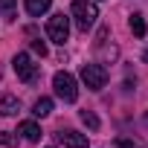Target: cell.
<instances>
[{
  "instance_id": "12",
  "label": "cell",
  "mask_w": 148,
  "mask_h": 148,
  "mask_svg": "<svg viewBox=\"0 0 148 148\" xmlns=\"http://www.w3.org/2000/svg\"><path fill=\"white\" fill-rule=\"evenodd\" d=\"M131 32H134L136 38L145 35V21H142V15H131Z\"/></svg>"
},
{
  "instance_id": "15",
  "label": "cell",
  "mask_w": 148,
  "mask_h": 148,
  "mask_svg": "<svg viewBox=\"0 0 148 148\" xmlns=\"http://www.w3.org/2000/svg\"><path fill=\"white\" fill-rule=\"evenodd\" d=\"M12 142H15V136L9 131H0V145H12Z\"/></svg>"
},
{
  "instance_id": "16",
  "label": "cell",
  "mask_w": 148,
  "mask_h": 148,
  "mask_svg": "<svg viewBox=\"0 0 148 148\" xmlns=\"http://www.w3.org/2000/svg\"><path fill=\"white\" fill-rule=\"evenodd\" d=\"M145 61H148V49H145Z\"/></svg>"
},
{
  "instance_id": "7",
  "label": "cell",
  "mask_w": 148,
  "mask_h": 148,
  "mask_svg": "<svg viewBox=\"0 0 148 148\" xmlns=\"http://www.w3.org/2000/svg\"><path fill=\"white\" fill-rule=\"evenodd\" d=\"M18 134H21L26 142H38V139H41V128H38L35 122H21V125H18Z\"/></svg>"
},
{
  "instance_id": "5",
  "label": "cell",
  "mask_w": 148,
  "mask_h": 148,
  "mask_svg": "<svg viewBox=\"0 0 148 148\" xmlns=\"http://www.w3.org/2000/svg\"><path fill=\"white\" fill-rule=\"evenodd\" d=\"M12 67H15V73H18V79L26 82V84H32V82L38 79V64H35L26 52H18L15 61H12Z\"/></svg>"
},
{
  "instance_id": "9",
  "label": "cell",
  "mask_w": 148,
  "mask_h": 148,
  "mask_svg": "<svg viewBox=\"0 0 148 148\" xmlns=\"http://www.w3.org/2000/svg\"><path fill=\"white\" fill-rule=\"evenodd\" d=\"M18 110H21V102L15 96H3V99H0V113H3V116H15Z\"/></svg>"
},
{
  "instance_id": "13",
  "label": "cell",
  "mask_w": 148,
  "mask_h": 148,
  "mask_svg": "<svg viewBox=\"0 0 148 148\" xmlns=\"http://www.w3.org/2000/svg\"><path fill=\"white\" fill-rule=\"evenodd\" d=\"M82 122H84L90 131H99V116H96L93 110H82Z\"/></svg>"
},
{
  "instance_id": "8",
  "label": "cell",
  "mask_w": 148,
  "mask_h": 148,
  "mask_svg": "<svg viewBox=\"0 0 148 148\" xmlns=\"http://www.w3.org/2000/svg\"><path fill=\"white\" fill-rule=\"evenodd\" d=\"M49 6H52V0H26V12L32 18H41L44 12H49Z\"/></svg>"
},
{
  "instance_id": "4",
  "label": "cell",
  "mask_w": 148,
  "mask_h": 148,
  "mask_svg": "<svg viewBox=\"0 0 148 148\" xmlns=\"http://www.w3.org/2000/svg\"><path fill=\"white\" fill-rule=\"evenodd\" d=\"M82 82L90 87V90H102L108 84V70L102 64H84L82 67Z\"/></svg>"
},
{
  "instance_id": "1",
  "label": "cell",
  "mask_w": 148,
  "mask_h": 148,
  "mask_svg": "<svg viewBox=\"0 0 148 148\" xmlns=\"http://www.w3.org/2000/svg\"><path fill=\"white\" fill-rule=\"evenodd\" d=\"M70 15H73V21H76V26H79L82 32H87V29L96 26L99 9H96V3H90V0H73Z\"/></svg>"
},
{
  "instance_id": "6",
  "label": "cell",
  "mask_w": 148,
  "mask_h": 148,
  "mask_svg": "<svg viewBox=\"0 0 148 148\" xmlns=\"http://www.w3.org/2000/svg\"><path fill=\"white\" fill-rule=\"evenodd\" d=\"M55 136H58V142H61L64 148H87V136L79 134V131H70V128H67V131H58Z\"/></svg>"
},
{
  "instance_id": "10",
  "label": "cell",
  "mask_w": 148,
  "mask_h": 148,
  "mask_svg": "<svg viewBox=\"0 0 148 148\" xmlns=\"http://www.w3.org/2000/svg\"><path fill=\"white\" fill-rule=\"evenodd\" d=\"M32 113H35V116H41V119H44V116H49V113H52V99L41 96V99L32 105Z\"/></svg>"
},
{
  "instance_id": "2",
  "label": "cell",
  "mask_w": 148,
  "mask_h": 148,
  "mask_svg": "<svg viewBox=\"0 0 148 148\" xmlns=\"http://www.w3.org/2000/svg\"><path fill=\"white\" fill-rule=\"evenodd\" d=\"M47 35H49V41H55V44H67V38H70V18L64 15V12H55L49 21H47Z\"/></svg>"
},
{
  "instance_id": "14",
  "label": "cell",
  "mask_w": 148,
  "mask_h": 148,
  "mask_svg": "<svg viewBox=\"0 0 148 148\" xmlns=\"http://www.w3.org/2000/svg\"><path fill=\"white\" fill-rule=\"evenodd\" d=\"M32 49H35V52H38V55H41V58H44V55H47V44H44V41H41V38H38V41H32Z\"/></svg>"
},
{
  "instance_id": "11",
  "label": "cell",
  "mask_w": 148,
  "mask_h": 148,
  "mask_svg": "<svg viewBox=\"0 0 148 148\" xmlns=\"http://www.w3.org/2000/svg\"><path fill=\"white\" fill-rule=\"evenodd\" d=\"M15 12H18V3H15V0H0V18L12 21V18H15Z\"/></svg>"
},
{
  "instance_id": "3",
  "label": "cell",
  "mask_w": 148,
  "mask_h": 148,
  "mask_svg": "<svg viewBox=\"0 0 148 148\" xmlns=\"http://www.w3.org/2000/svg\"><path fill=\"white\" fill-rule=\"evenodd\" d=\"M52 87H55L58 99H64V102H76V99H79V87H76V79H73L70 73H64V70L52 76Z\"/></svg>"
}]
</instances>
